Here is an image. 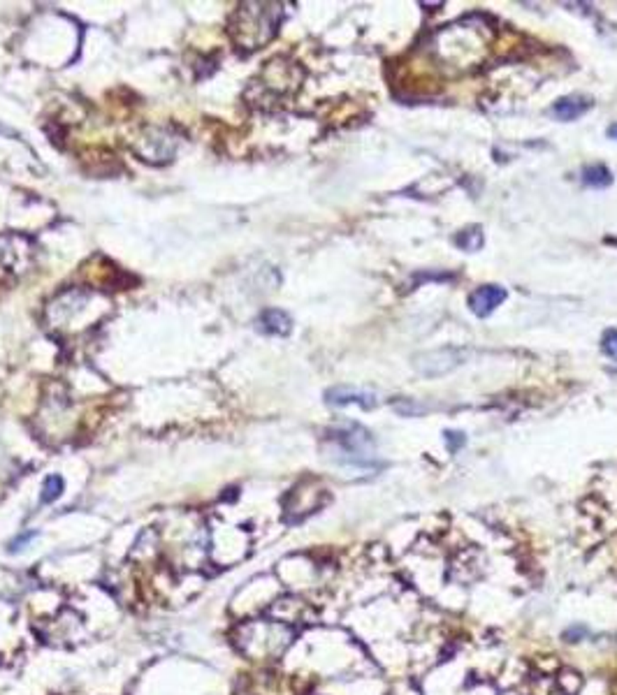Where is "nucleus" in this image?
<instances>
[{
	"label": "nucleus",
	"mask_w": 617,
	"mask_h": 695,
	"mask_svg": "<svg viewBox=\"0 0 617 695\" xmlns=\"http://www.w3.org/2000/svg\"><path fill=\"white\" fill-rule=\"evenodd\" d=\"M446 443L450 452H457L466 443V438L462 431H446Z\"/></svg>",
	"instance_id": "14"
},
{
	"label": "nucleus",
	"mask_w": 617,
	"mask_h": 695,
	"mask_svg": "<svg viewBox=\"0 0 617 695\" xmlns=\"http://www.w3.org/2000/svg\"><path fill=\"white\" fill-rule=\"evenodd\" d=\"M299 81H302V70L297 68V63H290L286 58H274L267 63L260 79H255V86L260 88V93L283 98L297 90Z\"/></svg>",
	"instance_id": "3"
},
{
	"label": "nucleus",
	"mask_w": 617,
	"mask_h": 695,
	"mask_svg": "<svg viewBox=\"0 0 617 695\" xmlns=\"http://www.w3.org/2000/svg\"><path fill=\"white\" fill-rule=\"evenodd\" d=\"M332 455L339 464L353 468H374L376 466V448L371 433L357 424L337 426L328 433Z\"/></svg>",
	"instance_id": "2"
},
{
	"label": "nucleus",
	"mask_w": 617,
	"mask_h": 695,
	"mask_svg": "<svg viewBox=\"0 0 617 695\" xmlns=\"http://www.w3.org/2000/svg\"><path fill=\"white\" fill-rule=\"evenodd\" d=\"M258 329L263 334H272V337H288L290 329H293V320L281 308H265L258 315Z\"/></svg>",
	"instance_id": "8"
},
{
	"label": "nucleus",
	"mask_w": 617,
	"mask_h": 695,
	"mask_svg": "<svg viewBox=\"0 0 617 695\" xmlns=\"http://www.w3.org/2000/svg\"><path fill=\"white\" fill-rule=\"evenodd\" d=\"M592 110V100L589 98H580V95H569V98H562L557 100L553 105V116L560 121H575L580 119L582 114H587Z\"/></svg>",
	"instance_id": "9"
},
{
	"label": "nucleus",
	"mask_w": 617,
	"mask_h": 695,
	"mask_svg": "<svg viewBox=\"0 0 617 695\" xmlns=\"http://www.w3.org/2000/svg\"><path fill=\"white\" fill-rule=\"evenodd\" d=\"M281 19V3H241L230 16L228 33L239 49L255 52V49H260L270 40H274V35L279 33Z\"/></svg>",
	"instance_id": "1"
},
{
	"label": "nucleus",
	"mask_w": 617,
	"mask_h": 695,
	"mask_svg": "<svg viewBox=\"0 0 617 695\" xmlns=\"http://www.w3.org/2000/svg\"><path fill=\"white\" fill-rule=\"evenodd\" d=\"M61 491H63V480L58 475H49L47 480H45V493H42V501H47V503H52V501H56L58 496H61Z\"/></svg>",
	"instance_id": "12"
},
{
	"label": "nucleus",
	"mask_w": 617,
	"mask_h": 695,
	"mask_svg": "<svg viewBox=\"0 0 617 695\" xmlns=\"http://www.w3.org/2000/svg\"><path fill=\"white\" fill-rule=\"evenodd\" d=\"M608 137H617V125H611V128H608Z\"/></svg>",
	"instance_id": "16"
},
{
	"label": "nucleus",
	"mask_w": 617,
	"mask_h": 695,
	"mask_svg": "<svg viewBox=\"0 0 617 695\" xmlns=\"http://www.w3.org/2000/svg\"><path fill=\"white\" fill-rule=\"evenodd\" d=\"M464 359L462 350L455 348H441V350H432V353H425L415 357V368L427 375V378H434V375H444L450 368L460 366Z\"/></svg>",
	"instance_id": "4"
},
{
	"label": "nucleus",
	"mask_w": 617,
	"mask_h": 695,
	"mask_svg": "<svg viewBox=\"0 0 617 695\" xmlns=\"http://www.w3.org/2000/svg\"><path fill=\"white\" fill-rule=\"evenodd\" d=\"M455 244L460 246L462 250H478V248L483 246V232H480V228L462 230V232L455 237Z\"/></svg>",
	"instance_id": "11"
},
{
	"label": "nucleus",
	"mask_w": 617,
	"mask_h": 695,
	"mask_svg": "<svg viewBox=\"0 0 617 695\" xmlns=\"http://www.w3.org/2000/svg\"><path fill=\"white\" fill-rule=\"evenodd\" d=\"M585 635H587V631H585V628H580V626H573V628H569V631L564 633V638L569 640V642H578L580 638H585Z\"/></svg>",
	"instance_id": "15"
},
{
	"label": "nucleus",
	"mask_w": 617,
	"mask_h": 695,
	"mask_svg": "<svg viewBox=\"0 0 617 695\" xmlns=\"http://www.w3.org/2000/svg\"><path fill=\"white\" fill-rule=\"evenodd\" d=\"M506 299V290L499 286H480L469 295V308L478 317H488Z\"/></svg>",
	"instance_id": "7"
},
{
	"label": "nucleus",
	"mask_w": 617,
	"mask_h": 695,
	"mask_svg": "<svg viewBox=\"0 0 617 695\" xmlns=\"http://www.w3.org/2000/svg\"><path fill=\"white\" fill-rule=\"evenodd\" d=\"M144 141V151H142V160H149V163H163V160H170V156L174 153V139L168 137L165 130H156V128H149L146 130V139Z\"/></svg>",
	"instance_id": "6"
},
{
	"label": "nucleus",
	"mask_w": 617,
	"mask_h": 695,
	"mask_svg": "<svg viewBox=\"0 0 617 695\" xmlns=\"http://www.w3.org/2000/svg\"><path fill=\"white\" fill-rule=\"evenodd\" d=\"M601 348L608 357L617 359V329H608L601 339Z\"/></svg>",
	"instance_id": "13"
},
{
	"label": "nucleus",
	"mask_w": 617,
	"mask_h": 695,
	"mask_svg": "<svg viewBox=\"0 0 617 695\" xmlns=\"http://www.w3.org/2000/svg\"><path fill=\"white\" fill-rule=\"evenodd\" d=\"M582 183L589 188H608L613 183V174L604 165H589L582 170Z\"/></svg>",
	"instance_id": "10"
},
{
	"label": "nucleus",
	"mask_w": 617,
	"mask_h": 695,
	"mask_svg": "<svg viewBox=\"0 0 617 695\" xmlns=\"http://www.w3.org/2000/svg\"><path fill=\"white\" fill-rule=\"evenodd\" d=\"M325 401L330 406L344 408V406H360L364 410H371L379 406V395L371 390H360V387H351V385H337L325 392Z\"/></svg>",
	"instance_id": "5"
}]
</instances>
